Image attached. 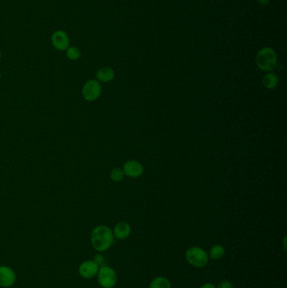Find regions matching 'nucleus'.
Segmentation results:
<instances>
[{"label":"nucleus","mask_w":287,"mask_h":288,"mask_svg":"<svg viewBox=\"0 0 287 288\" xmlns=\"http://www.w3.org/2000/svg\"><path fill=\"white\" fill-rule=\"evenodd\" d=\"M91 243L94 249L99 252L110 249L114 243V234L111 228L105 225L95 227L92 231Z\"/></svg>","instance_id":"nucleus-1"},{"label":"nucleus","mask_w":287,"mask_h":288,"mask_svg":"<svg viewBox=\"0 0 287 288\" xmlns=\"http://www.w3.org/2000/svg\"><path fill=\"white\" fill-rule=\"evenodd\" d=\"M256 65L264 72H271L276 69L277 64V55L271 47H263L256 55Z\"/></svg>","instance_id":"nucleus-2"},{"label":"nucleus","mask_w":287,"mask_h":288,"mask_svg":"<svg viewBox=\"0 0 287 288\" xmlns=\"http://www.w3.org/2000/svg\"><path fill=\"white\" fill-rule=\"evenodd\" d=\"M185 258L188 263L196 268L204 267L209 261V256L204 249L196 246L191 247L187 249L185 253Z\"/></svg>","instance_id":"nucleus-3"},{"label":"nucleus","mask_w":287,"mask_h":288,"mask_svg":"<svg viewBox=\"0 0 287 288\" xmlns=\"http://www.w3.org/2000/svg\"><path fill=\"white\" fill-rule=\"evenodd\" d=\"M102 93V87L96 79H89L83 84L82 88V96L89 102L98 100Z\"/></svg>","instance_id":"nucleus-4"},{"label":"nucleus","mask_w":287,"mask_h":288,"mask_svg":"<svg viewBox=\"0 0 287 288\" xmlns=\"http://www.w3.org/2000/svg\"><path fill=\"white\" fill-rule=\"evenodd\" d=\"M98 280L103 288H112L116 286L117 276L111 267L102 266L98 272Z\"/></svg>","instance_id":"nucleus-5"},{"label":"nucleus","mask_w":287,"mask_h":288,"mask_svg":"<svg viewBox=\"0 0 287 288\" xmlns=\"http://www.w3.org/2000/svg\"><path fill=\"white\" fill-rule=\"evenodd\" d=\"M52 44L53 47L58 51L63 52L66 51L70 45L69 35L64 31H57L52 36Z\"/></svg>","instance_id":"nucleus-6"},{"label":"nucleus","mask_w":287,"mask_h":288,"mask_svg":"<svg viewBox=\"0 0 287 288\" xmlns=\"http://www.w3.org/2000/svg\"><path fill=\"white\" fill-rule=\"evenodd\" d=\"M124 175L130 178L140 177L144 172L143 164L136 160H128L126 162L122 169Z\"/></svg>","instance_id":"nucleus-7"},{"label":"nucleus","mask_w":287,"mask_h":288,"mask_svg":"<svg viewBox=\"0 0 287 288\" xmlns=\"http://www.w3.org/2000/svg\"><path fill=\"white\" fill-rule=\"evenodd\" d=\"M99 267L94 261H86L81 264L78 272L81 277L86 279H90L95 277L99 272Z\"/></svg>","instance_id":"nucleus-8"},{"label":"nucleus","mask_w":287,"mask_h":288,"mask_svg":"<svg viewBox=\"0 0 287 288\" xmlns=\"http://www.w3.org/2000/svg\"><path fill=\"white\" fill-rule=\"evenodd\" d=\"M16 280L15 273L8 266H0V286L8 288L14 285Z\"/></svg>","instance_id":"nucleus-9"},{"label":"nucleus","mask_w":287,"mask_h":288,"mask_svg":"<svg viewBox=\"0 0 287 288\" xmlns=\"http://www.w3.org/2000/svg\"><path fill=\"white\" fill-rule=\"evenodd\" d=\"M95 78L100 83H109L115 78V71L109 67H103L97 70Z\"/></svg>","instance_id":"nucleus-10"},{"label":"nucleus","mask_w":287,"mask_h":288,"mask_svg":"<svg viewBox=\"0 0 287 288\" xmlns=\"http://www.w3.org/2000/svg\"><path fill=\"white\" fill-rule=\"evenodd\" d=\"M131 226L126 222H120L114 227V237L118 239H126L131 234Z\"/></svg>","instance_id":"nucleus-11"},{"label":"nucleus","mask_w":287,"mask_h":288,"mask_svg":"<svg viewBox=\"0 0 287 288\" xmlns=\"http://www.w3.org/2000/svg\"><path fill=\"white\" fill-rule=\"evenodd\" d=\"M262 82L263 85L265 86V88L268 89H273L279 83V77L275 72H269L264 76Z\"/></svg>","instance_id":"nucleus-12"},{"label":"nucleus","mask_w":287,"mask_h":288,"mask_svg":"<svg viewBox=\"0 0 287 288\" xmlns=\"http://www.w3.org/2000/svg\"><path fill=\"white\" fill-rule=\"evenodd\" d=\"M149 288H171V284L165 277H159L151 282Z\"/></svg>","instance_id":"nucleus-13"},{"label":"nucleus","mask_w":287,"mask_h":288,"mask_svg":"<svg viewBox=\"0 0 287 288\" xmlns=\"http://www.w3.org/2000/svg\"><path fill=\"white\" fill-rule=\"evenodd\" d=\"M224 255H225V249H224L223 247L219 245V244H215L211 248L208 256L213 260H219V259L223 257Z\"/></svg>","instance_id":"nucleus-14"},{"label":"nucleus","mask_w":287,"mask_h":288,"mask_svg":"<svg viewBox=\"0 0 287 288\" xmlns=\"http://www.w3.org/2000/svg\"><path fill=\"white\" fill-rule=\"evenodd\" d=\"M67 58L71 61H77L80 59L81 51L77 47H69L66 50Z\"/></svg>","instance_id":"nucleus-15"},{"label":"nucleus","mask_w":287,"mask_h":288,"mask_svg":"<svg viewBox=\"0 0 287 288\" xmlns=\"http://www.w3.org/2000/svg\"><path fill=\"white\" fill-rule=\"evenodd\" d=\"M124 172L122 169H120V168H115L111 170V174H110V177H111V180H113L114 182L122 181L124 179Z\"/></svg>","instance_id":"nucleus-16"},{"label":"nucleus","mask_w":287,"mask_h":288,"mask_svg":"<svg viewBox=\"0 0 287 288\" xmlns=\"http://www.w3.org/2000/svg\"><path fill=\"white\" fill-rule=\"evenodd\" d=\"M94 262L98 265L99 266H105V260L104 256L101 255H96L95 257H94Z\"/></svg>","instance_id":"nucleus-17"},{"label":"nucleus","mask_w":287,"mask_h":288,"mask_svg":"<svg viewBox=\"0 0 287 288\" xmlns=\"http://www.w3.org/2000/svg\"><path fill=\"white\" fill-rule=\"evenodd\" d=\"M217 288H233V286L230 281H222L219 283Z\"/></svg>","instance_id":"nucleus-18"},{"label":"nucleus","mask_w":287,"mask_h":288,"mask_svg":"<svg viewBox=\"0 0 287 288\" xmlns=\"http://www.w3.org/2000/svg\"><path fill=\"white\" fill-rule=\"evenodd\" d=\"M258 3H260V5L265 6L270 3V0H258Z\"/></svg>","instance_id":"nucleus-19"},{"label":"nucleus","mask_w":287,"mask_h":288,"mask_svg":"<svg viewBox=\"0 0 287 288\" xmlns=\"http://www.w3.org/2000/svg\"><path fill=\"white\" fill-rule=\"evenodd\" d=\"M200 288H216L215 286L212 284V283H206L204 285L202 286Z\"/></svg>","instance_id":"nucleus-20"},{"label":"nucleus","mask_w":287,"mask_h":288,"mask_svg":"<svg viewBox=\"0 0 287 288\" xmlns=\"http://www.w3.org/2000/svg\"><path fill=\"white\" fill-rule=\"evenodd\" d=\"M1 56L2 55H1V52H0V59H1Z\"/></svg>","instance_id":"nucleus-21"},{"label":"nucleus","mask_w":287,"mask_h":288,"mask_svg":"<svg viewBox=\"0 0 287 288\" xmlns=\"http://www.w3.org/2000/svg\"><path fill=\"white\" fill-rule=\"evenodd\" d=\"M0 78H1V72H0Z\"/></svg>","instance_id":"nucleus-22"}]
</instances>
